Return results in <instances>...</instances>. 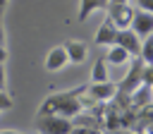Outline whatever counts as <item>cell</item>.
Returning a JSON list of instances; mask_svg holds the SVG:
<instances>
[{
    "instance_id": "1",
    "label": "cell",
    "mask_w": 153,
    "mask_h": 134,
    "mask_svg": "<svg viewBox=\"0 0 153 134\" xmlns=\"http://www.w3.org/2000/svg\"><path fill=\"white\" fill-rule=\"evenodd\" d=\"M86 91V86L81 89H74V91H65V93H53L48 96L41 108H38V115H62V117H69L74 120L79 112H81V100H79V93Z\"/></svg>"
},
{
    "instance_id": "2",
    "label": "cell",
    "mask_w": 153,
    "mask_h": 134,
    "mask_svg": "<svg viewBox=\"0 0 153 134\" xmlns=\"http://www.w3.org/2000/svg\"><path fill=\"white\" fill-rule=\"evenodd\" d=\"M36 129H38V134H72L74 122L62 115H38Z\"/></svg>"
},
{
    "instance_id": "3",
    "label": "cell",
    "mask_w": 153,
    "mask_h": 134,
    "mask_svg": "<svg viewBox=\"0 0 153 134\" xmlns=\"http://www.w3.org/2000/svg\"><path fill=\"white\" fill-rule=\"evenodd\" d=\"M105 12H108V19H110L117 29H129V26H131L134 7H129V2H110Z\"/></svg>"
},
{
    "instance_id": "4",
    "label": "cell",
    "mask_w": 153,
    "mask_h": 134,
    "mask_svg": "<svg viewBox=\"0 0 153 134\" xmlns=\"http://www.w3.org/2000/svg\"><path fill=\"white\" fill-rule=\"evenodd\" d=\"M141 36L134 31V29H120V34H117V45H122L129 55H134V57H139L141 55Z\"/></svg>"
},
{
    "instance_id": "5",
    "label": "cell",
    "mask_w": 153,
    "mask_h": 134,
    "mask_svg": "<svg viewBox=\"0 0 153 134\" xmlns=\"http://www.w3.org/2000/svg\"><path fill=\"white\" fill-rule=\"evenodd\" d=\"M129 29H134L141 38H146V36H151L153 34V14L151 12H146V10H134V19H131V26Z\"/></svg>"
},
{
    "instance_id": "6",
    "label": "cell",
    "mask_w": 153,
    "mask_h": 134,
    "mask_svg": "<svg viewBox=\"0 0 153 134\" xmlns=\"http://www.w3.org/2000/svg\"><path fill=\"white\" fill-rule=\"evenodd\" d=\"M117 34H120V29H117L108 17H105V19H103V24L98 26V31H96V38H93V41H96V45H108V48H110V45H115V43H117Z\"/></svg>"
},
{
    "instance_id": "7",
    "label": "cell",
    "mask_w": 153,
    "mask_h": 134,
    "mask_svg": "<svg viewBox=\"0 0 153 134\" xmlns=\"http://www.w3.org/2000/svg\"><path fill=\"white\" fill-rule=\"evenodd\" d=\"M67 62H69V57H67L65 45H55V48L48 53V57H45V69H48V72H57V69H62Z\"/></svg>"
},
{
    "instance_id": "8",
    "label": "cell",
    "mask_w": 153,
    "mask_h": 134,
    "mask_svg": "<svg viewBox=\"0 0 153 134\" xmlns=\"http://www.w3.org/2000/svg\"><path fill=\"white\" fill-rule=\"evenodd\" d=\"M86 91H88V96H91L93 100H110V98L117 93V86H115L112 81H100V84H93V81H91V86H88Z\"/></svg>"
},
{
    "instance_id": "9",
    "label": "cell",
    "mask_w": 153,
    "mask_h": 134,
    "mask_svg": "<svg viewBox=\"0 0 153 134\" xmlns=\"http://www.w3.org/2000/svg\"><path fill=\"white\" fill-rule=\"evenodd\" d=\"M65 50H67V57H69V62H74V65H81V62L86 60V55H88V48H86V43H84V41H76V38L67 41V43H65Z\"/></svg>"
},
{
    "instance_id": "10",
    "label": "cell",
    "mask_w": 153,
    "mask_h": 134,
    "mask_svg": "<svg viewBox=\"0 0 153 134\" xmlns=\"http://www.w3.org/2000/svg\"><path fill=\"white\" fill-rule=\"evenodd\" d=\"M108 5H110V0H79V14H76V19L79 22H86V17L91 12L108 10Z\"/></svg>"
},
{
    "instance_id": "11",
    "label": "cell",
    "mask_w": 153,
    "mask_h": 134,
    "mask_svg": "<svg viewBox=\"0 0 153 134\" xmlns=\"http://www.w3.org/2000/svg\"><path fill=\"white\" fill-rule=\"evenodd\" d=\"M91 81L93 84H100V81H110V74H108V60L105 57H98L91 67Z\"/></svg>"
},
{
    "instance_id": "12",
    "label": "cell",
    "mask_w": 153,
    "mask_h": 134,
    "mask_svg": "<svg viewBox=\"0 0 153 134\" xmlns=\"http://www.w3.org/2000/svg\"><path fill=\"white\" fill-rule=\"evenodd\" d=\"M131 55L122 48V45H110V50H108V55H105V60H108V65H124L127 60H129Z\"/></svg>"
},
{
    "instance_id": "13",
    "label": "cell",
    "mask_w": 153,
    "mask_h": 134,
    "mask_svg": "<svg viewBox=\"0 0 153 134\" xmlns=\"http://www.w3.org/2000/svg\"><path fill=\"white\" fill-rule=\"evenodd\" d=\"M134 105H148L151 100H153V86H148V84H141L134 93Z\"/></svg>"
},
{
    "instance_id": "14",
    "label": "cell",
    "mask_w": 153,
    "mask_h": 134,
    "mask_svg": "<svg viewBox=\"0 0 153 134\" xmlns=\"http://www.w3.org/2000/svg\"><path fill=\"white\" fill-rule=\"evenodd\" d=\"M139 57L143 60V65H146V67H151V65H153V34L143 38V43H141V55H139Z\"/></svg>"
},
{
    "instance_id": "15",
    "label": "cell",
    "mask_w": 153,
    "mask_h": 134,
    "mask_svg": "<svg viewBox=\"0 0 153 134\" xmlns=\"http://www.w3.org/2000/svg\"><path fill=\"white\" fill-rule=\"evenodd\" d=\"M14 103H12V98H10V93H5V89H0V112L2 110H10Z\"/></svg>"
},
{
    "instance_id": "16",
    "label": "cell",
    "mask_w": 153,
    "mask_h": 134,
    "mask_svg": "<svg viewBox=\"0 0 153 134\" xmlns=\"http://www.w3.org/2000/svg\"><path fill=\"white\" fill-rule=\"evenodd\" d=\"M136 7H139V10H146V12L153 14V0H136Z\"/></svg>"
},
{
    "instance_id": "17",
    "label": "cell",
    "mask_w": 153,
    "mask_h": 134,
    "mask_svg": "<svg viewBox=\"0 0 153 134\" xmlns=\"http://www.w3.org/2000/svg\"><path fill=\"white\" fill-rule=\"evenodd\" d=\"M5 79H7V74H5V65L0 62V89H5Z\"/></svg>"
},
{
    "instance_id": "18",
    "label": "cell",
    "mask_w": 153,
    "mask_h": 134,
    "mask_svg": "<svg viewBox=\"0 0 153 134\" xmlns=\"http://www.w3.org/2000/svg\"><path fill=\"white\" fill-rule=\"evenodd\" d=\"M0 45H5V26H2V19H0Z\"/></svg>"
},
{
    "instance_id": "19",
    "label": "cell",
    "mask_w": 153,
    "mask_h": 134,
    "mask_svg": "<svg viewBox=\"0 0 153 134\" xmlns=\"http://www.w3.org/2000/svg\"><path fill=\"white\" fill-rule=\"evenodd\" d=\"M5 60H7V50H5V45H0V62L5 65Z\"/></svg>"
},
{
    "instance_id": "20",
    "label": "cell",
    "mask_w": 153,
    "mask_h": 134,
    "mask_svg": "<svg viewBox=\"0 0 153 134\" xmlns=\"http://www.w3.org/2000/svg\"><path fill=\"white\" fill-rule=\"evenodd\" d=\"M5 7H7V0H0V14L5 12Z\"/></svg>"
},
{
    "instance_id": "21",
    "label": "cell",
    "mask_w": 153,
    "mask_h": 134,
    "mask_svg": "<svg viewBox=\"0 0 153 134\" xmlns=\"http://www.w3.org/2000/svg\"><path fill=\"white\" fill-rule=\"evenodd\" d=\"M0 134H19V132H12V129H2Z\"/></svg>"
},
{
    "instance_id": "22",
    "label": "cell",
    "mask_w": 153,
    "mask_h": 134,
    "mask_svg": "<svg viewBox=\"0 0 153 134\" xmlns=\"http://www.w3.org/2000/svg\"><path fill=\"white\" fill-rule=\"evenodd\" d=\"M146 134H153V122H151V124L146 127Z\"/></svg>"
},
{
    "instance_id": "23",
    "label": "cell",
    "mask_w": 153,
    "mask_h": 134,
    "mask_svg": "<svg viewBox=\"0 0 153 134\" xmlns=\"http://www.w3.org/2000/svg\"><path fill=\"white\" fill-rule=\"evenodd\" d=\"M110 2H129V0H110Z\"/></svg>"
}]
</instances>
